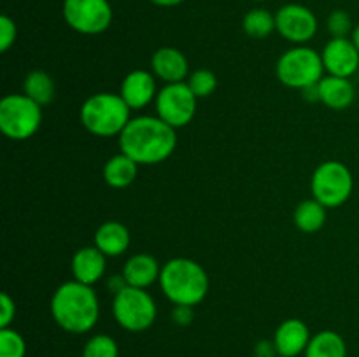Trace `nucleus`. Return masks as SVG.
<instances>
[{"instance_id":"obj_6","label":"nucleus","mask_w":359,"mask_h":357,"mask_svg":"<svg viewBox=\"0 0 359 357\" xmlns=\"http://www.w3.org/2000/svg\"><path fill=\"white\" fill-rule=\"evenodd\" d=\"M42 125V107L25 93L6 94L0 100V132L9 140H28Z\"/></svg>"},{"instance_id":"obj_20","label":"nucleus","mask_w":359,"mask_h":357,"mask_svg":"<svg viewBox=\"0 0 359 357\" xmlns=\"http://www.w3.org/2000/svg\"><path fill=\"white\" fill-rule=\"evenodd\" d=\"M140 164L126 154L119 153L109 158L104 164V181L109 188L125 189L135 182Z\"/></svg>"},{"instance_id":"obj_12","label":"nucleus","mask_w":359,"mask_h":357,"mask_svg":"<svg viewBox=\"0 0 359 357\" xmlns=\"http://www.w3.org/2000/svg\"><path fill=\"white\" fill-rule=\"evenodd\" d=\"M328 76L351 79L359 70V51L351 37H332L321 52Z\"/></svg>"},{"instance_id":"obj_24","label":"nucleus","mask_w":359,"mask_h":357,"mask_svg":"<svg viewBox=\"0 0 359 357\" xmlns=\"http://www.w3.org/2000/svg\"><path fill=\"white\" fill-rule=\"evenodd\" d=\"M242 28H244L245 35L251 38H266L276 31V14L270 10L256 7L245 13L244 20H242Z\"/></svg>"},{"instance_id":"obj_5","label":"nucleus","mask_w":359,"mask_h":357,"mask_svg":"<svg viewBox=\"0 0 359 357\" xmlns=\"http://www.w3.org/2000/svg\"><path fill=\"white\" fill-rule=\"evenodd\" d=\"M325 72L321 52L309 46H293L280 55L276 65L277 79L284 86L300 91L319 84Z\"/></svg>"},{"instance_id":"obj_30","label":"nucleus","mask_w":359,"mask_h":357,"mask_svg":"<svg viewBox=\"0 0 359 357\" xmlns=\"http://www.w3.org/2000/svg\"><path fill=\"white\" fill-rule=\"evenodd\" d=\"M14 317H16V303L7 293L0 296V329L11 328Z\"/></svg>"},{"instance_id":"obj_9","label":"nucleus","mask_w":359,"mask_h":357,"mask_svg":"<svg viewBox=\"0 0 359 357\" xmlns=\"http://www.w3.org/2000/svg\"><path fill=\"white\" fill-rule=\"evenodd\" d=\"M62 13L65 23L83 35L104 34L114 16L109 0H63Z\"/></svg>"},{"instance_id":"obj_25","label":"nucleus","mask_w":359,"mask_h":357,"mask_svg":"<svg viewBox=\"0 0 359 357\" xmlns=\"http://www.w3.org/2000/svg\"><path fill=\"white\" fill-rule=\"evenodd\" d=\"M83 357H119V346L109 335H95L86 342Z\"/></svg>"},{"instance_id":"obj_28","label":"nucleus","mask_w":359,"mask_h":357,"mask_svg":"<svg viewBox=\"0 0 359 357\" xmlns=\"http://www.w3.org/2000/svg\"><path fill=\"white\" fill-rule=\"evenodd\" d=\"M326 27H328V31L332 37H349L354 30L353 18L347 10L337 9L333 10L328 16V21H326Z\"/></svg>"},{"instance_id":"obj_18","label":"nucleus","mask_w":359,"mask_h":357,"mask_svg":"<svg viewBox=\"0 0 359 357\" xmlns=\"http://www.w3.org/2000/svg\"><path fill=\"white\" fill-rule=\"evenodd\" d=\"M319 102L332 111H344L351 107L356 98V90L351 79L337 76H325L318 84Z\"/></svg>"},{"instance_id":"obj_22","label":"nucleus","mask_w":359,"mask_h":357,"mask_svg":"<svg viewBox=\"0 0 359 357\" xmlns=\"http://www.w3.org/2000/svg\"><path fill=\"white\" fill-rule=\"evenodd\" d=\"M326 210L328 209L323 203H319L316 198L304 200L294 209V226L300 231H304V233H316V231H319L325 226Z\"/></svg>"},{"instance_id":"obj_26","label":"nucleus","mask_w":359,"mask_h":357,"mask_svg":"<svg viewBox=\"0 0 359 357\" xmlns=\"http://www.w3.org/2000/svg\"><path fill=\"white\" fill-rule=\"evenodd\" d=\"M186 84H188L189 90L193 91V94L196 98H207L216 91L217 77L210 70L198 69L189 74V77L186 79Z\"/></svg>"},{"instance_id":"obj_13","label":"nucleus","mask_w":359,"mask_h":357,"mask_svg":"<svg viewBox=\"0 0 359 357\" xmlns=\"http://www.w3.org/2000/svg\"><path fill=\"white\" fill-rule=\"evenodd\" d=\"M119 94L132 111H140L158 97L156 76L149 70H132L119 86Z\"/></svg>"},{"instance_id":"obj_8","label":"nucleus","mask_w":359,"mask_h":357,"mask_svg":"<svg viewBox=\"0 0 359 357\" xmlns=\"http://www.w3.org/2000/svg\"><path fill=\"white\" fill-rule=\"evenodd\" d=\"M112 315L125 331L142 332L156 321V301L146 289L126 286L112 300Z\"/></svg>"},{"instance_id":"obj_10","label":"nucleus","mask_w":359,"mask_h":357,"mask_svg":"<svg viewBox=\"0 0 359 357\" xmlns=\"http://www.w3.org/2000/svg\"><path fill=\"white\" fill-rule=\"evenodd\" d=\"M196 102L198 98L193 94L186 83L165 84L154 100L156 115L172 128H184L195 118Z\"/></svg>"},{"instance_id":"obj_27","label":"nucleus","mask_w":359,"mask_h":357,"mask_svg":"<svg viewBox=\"0 0 359 357\" xmlns=\"http://www.w3.org/2000/svg\"><path fill=\"white\" fill-rule=\"evenodd\" d=\"M27 342L13 328L0 329V357H25Z\"/></svg>"},{"instance_id":"obj_7","label":"nucleus","mask_w":359,"mask_h":357,"mask_svg":"<svg viewBox=\"0 0 359 357\" xmlns=\"http://www.w3.org/2000/svg\"><path fill=\"white\" fill-rule=\"evenodd\" d=\"M354 189L353 172L342 161H323L311 178L312 198L326 209H339L351 198Z\"/></svg>"},{"instance_id":"obj_32","label":"nucleus","mask_w":359,"mask_h":357,"mask_svg":"<svg viewBox=\"0 0 359 357\" xmlns=\"http://www.w3.org/2000/svg\"><path fill=\"white\" fill-rule=\"evenodd\" d=\"M255 352H256V357H277L279 356V354H277L273 340L272 342H269V340H262V342L256 345Z\"/></svg>"},{"instance_id":"obj_21","label":"nucleus","mask_w":359,"mask_h":357,"mask_svg":"<svg viewBox=\"0 0 359 357\" xmlns=\"http://www.w3.org/2000/svg\"><path fill=\"white\" fill-rule=\"evenodd\" d=\"M305 357H347V343L342 336L332 329H325L312 335Z\"/></svg>"},{"instance_id":"obj_11","label":"nucleus","mask_w":359,"mask_h":357,"mask_svg":"<svg viewBox=\"0 0 359 357\" xmlns=\"http://www.w3.org/2000/svg\"><path fill=\"white\" fill-rule=\"evenodd\" d=\"M318 18L302 4H286L276 13V30L294 46H305L318 34Z\"/></svg>"},{"instance_id":"obj_34","label":"nucleus","mask_w":359,"mask_h":357,"mask_svg":"<svg viewBox=\"0 0 359 357\" xmlns=\"http://www.w3.org/2000/svg\"><path fill=\"white\" fill-rule=\"evenodd\" d=\"M151 4H154V6L158 7H177L181 6L184 0H149Z\"/></svg>"},{"instance_id":"obj_19","label":"nucleus","mask_w":359,"mask_h":357,"mask_svg":"<svg viewBox=\"0 0 359 357\" xmlns=\"http://www.w3.org/2000/svg\"><path fill=\"white\" fill-rule=\"evenodd\" d=\"M93 245L107 258H118L130 247V231L119 220H105L97 227Z\"/></svg>"},{"instance_id":"obj_17","label":"nucleus","mask_w":359,"mask_h":357,"mask_svg":"<svg viewBox=\"0 0 359 357\" xmlns=\"http://www.w3.org/2000/svg\"><path fill=\"white\" fill-rule=\"evenodd\" d=\"M121 273L128 286L147 289V287H151L154 282L160 280L161 266L154 255L135 254L126 259Z\"/></svg>"},{"instance_id":"obj_4","label":"nucleus","mask_w":359,"mask_h":357,"mask_svg":"<svg viewBox=\"0 0 359 357\" xmlns=\"http://www.w3.org/2000/svg\"><path fill=\"white\" fill-rule=\"evenodd\" d=\"M132 108L119 93H95L81 105V125L95 136H119L130 122Z\"/></svg>"},{"instance_id":"obj_14","label":"nucleus","mask_w":359,"mask_h":357,"mask_svg":"<svg viewBox=\"0 0 359 357\" xmlns=\"http://www.w3.org/2000/svg\"><path fill=\"white\" fill-rule=\"evenodd\" d=\"M311 338V329L302 318H286L273 332V343L280 357H298L305 354Z\"/></svg>"},{"instance_id":"obj_2","label":"nucleus","mask_w":359,"mask_h":357,"mask_svg":"<svg viewBox=\"0 0 359 357\" xmlns=\"http://www.w3.org/2000/svg\"><path fill=\"white\" fill-rule=\"evenodd\" d=\"M51 317L63 331L84 335L97 326L100 317V301L93 286L69 280L56 287L49 303Z\"/></svg>"},{"instance_id":"obj_31","label":"nucleus","mask_w":359,"mask_h":357,"mask_svg":"<svg viewBox=\"0 0 359 357\" xmlns=\"http://www.w3.org/2000/svg\"><path fill=\"white\" fill-rule=\"evenodd\" d=\"M172 318L177 326H188L193 322V307H184V304H174L172 310Z\"/></svg>"},{"instance_id":"obj_29","label":"nucleus","mask_w":359,"mask_h":357,"mask_svg":"<svg viewBox=\"0 0 359 357\" xmlns=\"http://www.w3.org/2000/svg\"><path fill=\"white\" fill-rule=\"evenodd\" d=\"M18 37V27L7 14L0 16V51L7 52L14 46Z\"/></svg>"},{"instance_id":"obj_23","label":"nucleus","mask_w":359,"mask_h":357,"mask_svg":"<svg viewBox=\"0 0 359 357\" xmlns=\"http://www.w3.org/2000/svg\"><path fill=\"white\" fill-rule=\"evenodd\" d=\"M23 93L34 102H37L41 107H44L55 100V80L44 70H32L23 80Z\"/></svg>"},{"instance_id":"obj_36","label":"nucleus","mask_w":359,"mask_h":357,"mask_svg":"<svg viewBox=\"0 0 359 357\" xmlns=\"http://www.w3.org/2000/svg\"><path fill=\"white\" fill-rule=\"evenodd\" d=\"M256 2H266V0H256Z\"/></svg>"},{"instance_id":"obj_33","label":"nucleus","mask_w":359,"mask_h":357,"mask_svg":"<svg viewBox=\"0 0 359 357\" xmlns=\"http://www.w3.org/2000/svg\"><path fill=\"white\" fill-rule=\"evenodd\" d=\"M126 286H128V284H126V280H125V276H123V273H119V275L109 276L107 289H109V293L112 294V296H116V294H118V293H121V290L125 289Z\"/></svg>"},{"instance_id":"obj_3","label":"nucleus","mask_w":359,"mask_h":357,"mask_svg":"<svg viewBox=\"0 0 359 357\" xmlns=\"http://www.w3.org/2000/svg\"><path fill=\"white\" fill-rule=\"evenodd\" d=\"M158 284L170 303L193 308L205 300L210 287L205 268L189 258H174L165 262Z\"/></svg>"},{"instance_id":"obj_16","label":"nucleus","mask_w":359,"mask_h":357,"mask_svg":"<svg viewBox=\"0 0 359 357\" xmlns=\"http://www.w3.org/2000/svg\"><path fill=\"white\" fill-rule=\"evenodd\" d=\"M107 255L102 251H98L95 245H88V247H81L76 251L70 261V270H72L74 280L86 286H93L97 284L102 276L105 275V262Z\"/></svg>"},{"instance_id":"obj_35","label":"nucleus","mask_w":359,"mask_h":357,"mask_svg":"<svg viewBox=\"0 0 359 357\" xmlns=\"http://www.w3.org/2000/svg\"><path fill=\"white\" fill-rule=\"evenodd\" d=\"M351 41L354 42V46H356L358 51H359V24H356V27H354L353 34H351Z\"/></svg>"},{"instance_id":"obj_15","label":"nucleus","mask_w":359,"mask_h":357,"mask_svg":"<svg viewBox=\"0 0 359 357\" xmlns=\"http://www.w3.org/2000/svg\"><path fill=\"white\" fill-rule=\"evenodd\" d=\"M151 72L165 84L184 83L189 77L188 58L177 48L165 46L158 49L151 58Z\"/></svg>"},{"instance_id":"obj_1","label":"nucleus","mask_w":359,"mask_h":357,"mask_svg":"<svg viewBox=\"0 0 359 357\" xmlns=\"http://www.w3.org/2000/svg\"><path fill=\"white\" fill-rule=\"evenodd\" d=\"M118 144L119 150L139 164H158L175 150L177 133L158 115H139L130 119Z\"/></svg>"},{"instance_id":"obj_37","label":"nucleus","mask_w":359,"mask_h":357,"mask_svg":"<svg viewBox=\"0 0 359 357\" xmlns=\"http://www.w3.org/2000/svg\"><path fill=\"white\" fill-rule=\"evenodd\" d=\"M277 357H280V356H277Z\"/></svg>"}]
</instances>
